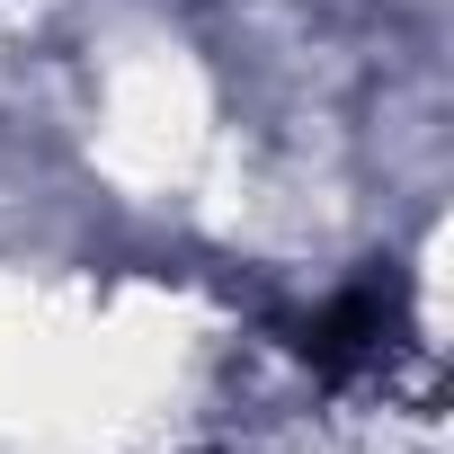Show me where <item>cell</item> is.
Masks as SVG:
<instances>
[{
  "instance_id": "6da1fadb",
  "label": "cell",
  "mask_w": 454,
  "mask_h": 454,
  "mask_svg": "<svg viewBox=\"0 0 454 454\" xmlns=\"http://www.w3.org/2000/svg\"><path fill=\"white\" fill-rule=\"evenodd\" d=\"M294 348H303L321 374H374V365L392 356V303H383L374 286H356V294H339L330 312H312Z\"/></svg>"
}]
</instances>
